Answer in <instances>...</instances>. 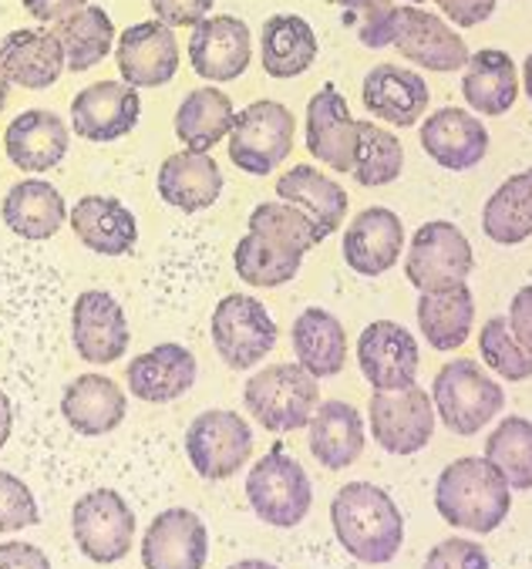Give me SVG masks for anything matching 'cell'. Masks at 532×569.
I'll list each match as a JSON object with an SVG mask.
<instances>
[{"mask_svg":"<svg viewBox=\"0 0 532 569\" xmlns=\"http://www.w3.org/2000/svg\"><path fill=\"white\" fill-rule=\"evenodd\" d=\"M331 526L338 542L368 566H384L401 552L404 516L394 499L371 482H348L331 502Z\"/></svg>","mask_w":532,"mask_h":569,"instance_id":"6da1fadb","label":"cell"},{"mask_svg":"<svg viewBox=\"0 0 532 569\" xmlns=\"http://www.w3.org/2000/svg\"><path fill=\"white\" fill-rule=\"evenodd\" d=\"M435 509L449 526L485 536L505 522L512 509V489L485 459L469 455V459H455L439 476Z\"/></svg>","mask_w":532,"mask_h":569,"instance_id":"7a4b0ae2","label":"cell"},{"mask_svg":"<svg viewBox=\"0 0 532 569\" xmlns=\"http://www.w3.org/2000/svg\"><path fill=\"white\" fill-rule=\"evenodd\" d=\"M250 415L277 435L307 428L317 405H321V391H317V378L297 361V365H270L257 371L243 388Z\"/></svg>","mask_w":532,"mask_h":569,"instance_id":"3957f363","label":"cell"},{"mask_svg":"<svg viewBox=\"0 0 532 569\" xmlns=\"http://www.w3.org/2000/svg\"><path fill=\"white\" fill-rule=\"evenodd\" d=\"M432 405L449 431L469 438V435H479L492 418L502 415L505 391L475 361L459 358V361H449L435 375Z\"/></svg>","mask_w":532,"mask_h":569,"instance_id":"277c9868","label":"cell"},{"mask_svg":"<svg viewBox=\"0 0 532 569\" xmlns=\"http://www.w3.org/2000/svg\"><path fill=\"white\" fill-rule=\"evenodd\" d=\"M247 499L260 522L273 529H293L313 506L310 476L283 445H273L247 476Z\"/></svg>","mask_w":532,"mask_h":569,"instance_id":"5b68a950","label":"cell"},{"mask_svg":"<svg viewBox=\"0 0 532 569\" xmlns=\"http://www.w3.org/2000/svg\"><path fill=\"white\" fill-rule=\"evenodd\" d=\"M293 111L273 98L247 104L230 129V159L247 176H270L293 149Z\"/></svg>","mask_w":532,"mask_h":569,"instance_id":"8992f818","label":"cell"},{"mask_svg":"<svg viewBox=\"0 0 532 569\" xmlns=\"http://www.w3.org/2000/svg\"><path fill=\"white\" fill-rule=\"evenodd\" d=\"M212 348L233 371L257 368L277 348V323L270 310L250 293H230L217 303L209 320Z\"/></svg>","mask_w":532,"mask_h":569,"instance_id":"52a82bcc","label":"cell"},{"mask_svg":"<svg viewBox=\"0 0 532 569\" xmlns=\"http://www.w3.org/2000/svg\"><path fill=\"white\" fill-rule=\"evenodd\" d=\"M472 267H475L472 243L465 240V233L455 222H445V219L424 222L414 233L408 260H404L408 283L418 293L452 290L469 280Z\"/></svg>","mask_w":532,"mask_h":569,"instance_id":"ba28073f","label":"cell"},{"mask_svg":"<svg viewBox=\"0 0 532 569\" xmlns=\"http://www.w3.org/2000/svg\"><path fill=\"white\" fill-rule=\"evenodd\" d=\"M185 455L205 482L233 479L253 455V431L237 411H202L185 431Z\"/></svg>","mask_w":532,"mask_h":569,"instance_id":"9c48e42d","label":"cell"},{"mask_svg":"<svg viewBox=\"0 0 532 569\" xmlns=\"http://www.w3.org/2000/svg\"><path fill=\"white\" fill-rule=\"evenodd\" d=\"M71 532L91 562H119L132 552L135 512L116 489H94L74 502Z\"/></svg>","mask_w":532,"mask_h":569,"instance_id":"30bf717a","label":"cell"},{"mask_svg":"<svg viewBox=\"0 0 532 569\" xmlns=\"http://www.w3.org/2000/svg\"><path fill=\"white\" fill-rule=\"evenodd\" d=\"M435 405L429 391L408 385L398 391H374L368 405V421L374 445L388 455H414L435 435Z\"/></svg>","mask_w":532,"mask_h":569,"instance_id":"8fae6325","label":"cell"},{"mask_svg":"<svg viewBox=\"0 0 532 569\" xmlns=\"http://www.w3.org/2000/svg\"><path fill=\"white\" fill-rule=\"evenodd\" d=\"M71 340L81 361L116 365L129 351V320L122 303L104 290H84L71 310Z\"/></svg>","mask_w":532,"mask_h":569,"instance_id":"7c38bea8","label":"cell"},{"mask_svg":"<svg viewBox=\"0 0 532 569\" xmlns=\"http://www.w3.org/2000/svg\"><path fill=\"white\" fill-rule=\"evenodd\" d=\"M142 116L139 88L129 81H94L71 101V129L88 142L126 139Z\"/></svg>","mask_w":532,"mask_h":569,"instance_id":"4fadbf2b","label":"cell"},{"mask_svg":"<svg viewBox=\"0 0 532 569\" xmlns=\"http://www.w3.org/2000/svg\"><path fill=\"white\" fill-rule=\"evenodd\" d=\"M253 58V38L247 21L233 14H209L192 28L189 38V61L192 71L212 84L237 81Z\"/></svg>","mask_w":532,"mask_h":569,"instance_id":"5bb4252c","label":"cell"},{"mask_svg":"<svg viewBox=\"0 0 532 569\" xmlns=\"http://www.w3.org/2000/svg\"><path fill=\"white\" fill-rule=\"evenodd\" d=\"M307 152L334 172H354L358 162V119L338 84H324L307 104Z\"/></svg>","mask_w":532,"mask_h":569,"instance_id":"9a60e30c","label":"cell"},{"mask_svg":"<svg viewBox=\"0 0 532 569\" xmlns=\"http://www.w3.org/2000/svg\"><path fill=\"white\" fill-rule=\"evenodd\" d=\"M418 340L394 320H374L358 337V365L374 391H398L414 385Z\"/></svg>","mask_w":532,"mask_h":569,"instance_id":"2e32d148","label":"cell"},{"mask_svg":"<svg viewBox=\"0 0 532 569\" xmlns=\"http://www.w3.org/2000/svg\"><path fill=\"white\" fill-rule=\"evenodd\" d=\"M394 48L401 51V58L429 71H459L469 61V44L462 41V34L442 14H429L418 4L398 8Z\"/></svg>","mask_w":532,"mask_h":569,"instance_id":"e0dca14e","label":"cell"},{"mask_svg":"<svg viewBox=\"0 0 532 569\" xmlns=\"http://www.w3.org/2000/svg\"><path fill=\"white\" fill-rule=\"evenodd\" d=\"M116 61L132 88H159L179 71V41L159 18L139 21L116 41Z\"/></svg>","mask_w":532,"mask_h":569,"instance_id":"ac0fdd59","label":"cell"},{"mask_svg":"<svg viewBox=\"0 0 532 569\" xmlns=\"http://www.w3.org/2000/svg\"><path fill=\"white\" fill-rule=\"evenodd\" d=\"M421 149L449 172L475 169L489 152V129L465 108H439L421 119Z\"/></svg>","mask_w":532,"mask_h":569,"instance_id":"d6986e66","label":"cell"},{"mask_svg":"<svg viewBox=\"0 0 532 569\" xmlns=\"http://www.w3.org/2000/svg\"><path fill=\"white\" fill-rule=\"evenodd\" d=\"M361 101L378 122H391L398 129H411L429 111L432 91L418 71L398 64H378L364 74Z\"/></svg>","mask_w":532,"mask_h":569,"instance_id":"ffe728a7","label":"cell"},{"mask_svg":"<svg viewBox=\"0 0 532 569\" xmlns=\"http://www.w3.org/2000/svg\"><path fill=\"white\" fill-rule=\"evenodd\" d=\"M209 532L192 509H165L152 519L142 539L145 569H202Z\"/></svg>","mask_w":532,"mask_h":569,"instance_id":"44dd1931","label":"cell"},{"mask_svg":"<svg viewBox=\"0 0 532 569\" xmlns=\"http://www.w3.org/2000/svg\"><path fill=\"white\" fill-rule=\"evenodd\" d=\"M81 247L98 257H126L139 243V222L132 209L112 196H84L68 212Z\"/></svg>","mask_w":532,"mask_h":569,"instance_id":"7402d4cb","label":"cell"},{"mask_svg":"<svg viewBox=\"0 0 532 569\" xmlns=\"http://www.w3.org/2000/svg\"><path fill=\"white\" fill-rule=\"evenodd\" d=\"M404 247V226L401 216L388 206H371L354 216V222L344 233V260L361 277H381L388 273Z\"/></svg>","mask_w":532,"mask_h":569,"instance_id":"603a6c76","label":"cell"},{"mask_svg":"<svg viewBox=\"0 0 532 569\" xmlns=\"http://www.w3.org/2000/svg\"><path fill=\"white\" fill-rule=\"evenodd\" d=\"M68 142H71L68 126L54 116V111H44V108L21 111L4 132L8 159L28 176L51 172L68 156Z\"/></svg>","mask_w":532,"mask_h":569,"instance_id":"cb8c5ba5","label":"cell"},{"mask_svg":"<svg viewBox=\"0 0 532 569\" xmlns=\"http://www.w3.org/2000/svg\"><path fill=\"white\" fill-rule=\"evenodd\" d=\"M159 199L179 212H202L223 192V172L209 152H175L162 162L155 176Z\"/></svg>","mask_w":532,"mask_h":569,"instance_id":"d4e9b609","label":"cell"},{"mask_svg":"<svg viewBox=\"0 0 532 569\" xmlns=\"http://www.w3.org/2000/svg\"><path fill=\"white\" fill-rule=\"evenodd\" d=\"M195 358L189 348L182 345H159L139 358H132V365L126 368L129 378V391L139 401L149 405H169L175 398H182L185 391H192L195 385Z\"/></svg>","mask_w":532,"mask_h":569,"instance_id":"484cf974","label":"cell"},{"mask_svg":"<svg viewBox=\"0 0 532 569\" xmlns=\"http://www.w3.org/2000/svg\"><path fill=\"white\" fill-rule=\"evenodd\" d=\"M126 411L129 398L109 375H81L64 388L61 398V415L84 438L116 431L126 421Z\"/></svg>","mask_w":532,"mask_h":569,"instance_id":"4316f807","label":"cell"},{"mask_svg":"<svg viewBox=\"0 0 532 569\" xmlns=\"http://www.w3.org/2000/svg\"><path fill=\"white\" fill-rule=\"evenodd\" d=\"M310 455L328 472H344L364 451V418L348 401L317 405L310 418Z\"/></svg>","mask_w":532,"mask_h":569,"instance_id":"83f0119b","label":"cell"},{"mask_svg":"<svg viewBox=\"0 0 532 569\" xmlns=\"http://www.w3.org/2000/svg\"><path fill=\"white\" fill-rule=\"evenodd\" d=\"M0 61L8 68L11 84H21L28 91H44L58 84L61 71H68L61 41L54 38V31H41V28L11 31L0 41Z\"/></svg>","mask_w":532,"mask_h":569,"instance_id":"f1b7e54d","label":"cell"},{"mask_svg":"<svg viewBox=\"0 0 532 569\" xmlns=\"http://www.w3.org/2000/svg\"><path fill=\"white\" fill-rule=\"evenodd\" d=\"M290 340H293L297 361L317 381L341 375L348 365V333H344V323L331 310H321V307L300 310V317L293 320Z\"/></svg>","mask_w":532,"mask_h":569,"instance_id":"f546056e","label":"cell"},{"mask_svg":"<svg viewBox=\"0 0 532 569\" xmlns=\"http://www.w3.org/2000/svg\"><path fill=\"white\" fill-rule=\"evenodd\" d=\"M462 94L472 111L479 116H505L519 98V68L515 61L499 48H482L469 54L465 74H462Z\"/></svg>","mask_w":532,"mask_h":569,"instance_id":"4dcf8cb0","label":"cell"},{"mask_svg":"<svg viewBox=\"0 0 532 569\" xmlns=\"http://www.w3.org/2000/svg\"><path fill=\"white\" fill-rule=\"evenodd\" d=\"M277 196L283 202L303 209L317 222V230L324 233V240L341 230V222L348 216L344 186L334 182L331 176H324L321 169H313V166H293L290 172H283L277 179Z\"/></svg>","mask_w":532,"mask_h":569,"instance_id":"1f68e13d","label":"cell"},{"mask_svg":"<svg viewBox=\"0 0 532 569\" xmlns=\"http://www.w3.org/2000/svg\"><path fill=\"white\" fill-rule=\"evenodd\" d=\"M68 219L64 196L44 179H24L4 196V222L21 240H51Z\"/></svg>","mask_w":532,"mask_h":569,"instance_id":"d6a6232c","label":"cell"},{"mask_svg":"<svg viewBox=\"0 0 532 569\" xmlns=\"http://www.w3.org/2000/svg\"><path fill=\"white\" fill-rule=\"evenodd\" d=\"M233 119H237V108H233L230 94H223L212 84L195 88L182 98V104L175 111V136L185 149L209 152L212 146L230 139Z\"/></svg>","mask_w":532,"mask_h":569,"instance_id":"836d02e7","label":"cell"},{"mask_svg":"<svg viewBox=\"0 0 532 569\" xmlns=\"http://www.w3.org/2000/svg\"><path fill=\"white\" fill-rule=\"evenodd\" d=\"M475 323V300L465 283L418 297V327L435 351L462 348Z\"/></svg>","mask_w":532,"mask_h":569,"instance_id":"e575fe53","label":"cell"},{"mask_svg":"<svg viewBox=\"0 0 532 569\" xmlns=\"http://www.w3.org/2000/svg\"><path fill=\"white\" fill-rule=\"evenodd\" d=\"M263 71L270 78H300L303 71L313 68L317 61V34L313 28L300 18V14H273L263 24Z\"/></svg>","mask_w":532,"mask_h":569,"instance_id":"d590c367","label":"cell"},{"mask_svg":"<svg viewBox=\"0 0 532 569\" xmlns=\"http://www.w3.org/2000/svg\"><path fill=\"white\" fill-rule=\"evenodd\" d=\"M482 233L499 247H519L532 237V169L509 176L482 209Z\"/></svg>","mask_w":532,"mask_h":569,"instance_id":"8d00e7d4","label":"cell"},{"mask_svg":"<svg viewBox=\"0 0 532 569\" xmlns=\"http://www.w3.org/2000/svg\"><path fill=\"white\" fill-rule=\"evenodd\" d=\"M54 38L61 41L64 51V68L68 71H88L98 61L109 58V51L116 48V24L94 4H84L81 11H74L71 18L54 24Z\"/></svg>","mask_w":532,"mask_h":569,"instance_id":"74e56055","label":"cell"},{"mask_svg":"<svg viewBox=\"0 0 532 569\" xmlns=\"http://www.w3.org/2000/svg\"><path fill=\"white\" fill-rule=\"evenodd\" d=\"M482 459L505 479L509 489L529 492L532 489V421L519 415L502 418L485 441Z\"/></svg>","mask_w":532,"mask_h":569,"instance_id":"f35d334b","label":"cell"},{"mask_svg":"<svg viewBox=\"0 0 532 569\" xmlns=\"http://www.w3.org/2000/svg\"><path fill=\"white\" fill-rule=\"evenodd\" d=\"M250 233L263 237L267 243L290 250V253H307L317 243H324V233L317 230V222L290 206V202H263L250 212Z\"/></svg>","mask_w":532,"mask_h":569,"instance_id":"ab89813d","label":"cell"},{"mask_svg":"<svg viewBox=\"0 0 532 569\" xmlns=\"http://www.w3.org/2000/svg\"><path fill=\"white\" fill-rule=\"evenodd\" d=\"M233 267H237L240 280L250 283V287H283V283H290V280L300 273L303 253L280 250V247L267 243L263 237L247 233V237L237 243Z\"/></svg>","mask_w":532,"mask_h":569,"instance_id":"60d3db41","label":"cell"},{"mask_svg":"<svg viewBox=\"0 0 532 569\" xmlns=\"http://www.w3.org/2000/svg\"><path fill=\"white\" fill-rule=\"evenodd\" d=\"M404 169V149L394 132L374 126V122H358V162H354V179L361 186H388L401 176Z\"/></svg>","mask_w":532,"mask_h":569,"instance_id":"b9f144b4","label":"cell"},{"mask_svg":"<svg viewBox=\"0 0 532 569\" xmlns=\"http://www.w3.org/2000/svg\"><path fill=\"white\" fill-rule=\"evenodd\" d=\"M479 355L505 381H529L532 378V355L515 340L505 317H492V320L482 323Z\"/></svg>","mask_w":532,"mask_h":569,"instance_id":"7bdbcfd3","label":"cell"},{"mask_svg":"<svg viewBox=\"0 0 532 569\" xmlns=\"http://www.w3.org/2000/svg\"><path fill=\"white\" fill-rule=\"evenodd\" d=\"M344 11V28L358 34L364 48H388L398 34V4L394 0H331Z\"/></svg>","mask_w":532,"mask_h":569,"instance_id":"ee69618b","label":"cell"},{"mask_svg":"<svg viewBox=\"0 0 532 569\" xmlns=\"http://www.w3.org/2000/svg\"><path fill=\"white\" fill-rule=\"evenodd\" d=\"M41 509L34 492L24 486V479L0 472V532H21L38 526Z\"/></svg>","mask_w":532,"mask_h":569,"instance_id":"f6af8a7d","label":"cell"},{"mask_svg":"<svg viewBox=\"0 0 532 569\" xmlns=\"http://www.w3.org/2000/svg\"><path fill=\"white\" fill-rule=\"evenodd\" d=\"M421 569H489V552L475 539H445L429 556Z\"/></svg>","mask_w":532,"mask_h":569,"instance_id":"bcb514c9","label":"cell"},{"mask_svg":"<svg viewBox=\"0 0 532 569\" xmlns=\"http://www.w3.org/2000/svg\"><path fill=\"white\" fill-rule=\"evenodd\" d=\"M149 4L169 28H195L212 11V0H149Z\"/></svg>","mask_w":532,"mask_h":569,"instance_id":"7dc6e473","label":"cell"},{"mask_svg":"<svg viewBox=\"0 0 532 569\" xmlns=\"http://www.w3.org/2000/svg\"><path fill=\"white\" fill-rule=\"evenodd\" d=\"M435 4L455 28H475L495 14L499 0H435Z\"/></svg>","mask_w":532,"mask_h":569,"instance_id":"c3c4849f","label":"cell"},{"mask_svg":"<svg viewBox=\"0 0 532 569\" xmlns=\"http://www.w3.org/2000/svg\"><path fill=\"white\" fill-rule=\"evenodd\" d=\"M505 320H509V327H512V333H515L519 345L532 355V283L522 287V290H515Z\"/></svg>","mask_w":532,"mask_h":569,"instance_id":"681fc988","label":"cell"},{"mask_svg":"<svg viewBox=\"0 0 532 569\" xmlns=\"http://www.w3.org/2000/svg\"><path fill=\"white\" fill-rule=\"evenodd\" d=\"M0 569H51V559L38 546L14 539L0 546Z\"/></svg>","mask_w":532,"mask_h":569,"instance_id":"f907efd6","label":"cell"},{"mask_svg":"<svg viewBox=\"0 0 532 569\" xmlns=\"http://www.w3.org/2000/svg\"><path fill=\"white\" fill-rule=\"evenodd\" d=\"M24 11L41 21V24H58L64 18H71L74 11H81L88 0H21Z\"/></svg>","mask_w":532,"mask_h":569,"instance_id":"816d5d0a","label":"cell"},{"mask_svg":"<svg viewBox=\"0 0 532 569\" xmlns=\"http://www.w3.org/2000/svg\"><path fill=\"white\" fill-rule=\"evenodd\" d=\"M11 428H14V411H11V398L0 391V448L8 445L11 438Z\"/></svg>","mask_w":532,"mask_h":569,"instance_id":"f5cc1de1","label":"cell"},{"mask_svg":"<svg viewBox=\"0 0 532 569\" xmlns=\"http://www.w3.org/2000/svg\"><path fill=\"white\" fill-rule=\"evenodd\" d=\"M8 98H11V78H8V68L0 61V111L8 108Z\"/></svg>","mask_w":532,"mask_h":569,"instance_id":"db71d44e","label":"cell"},{"mask_svg":"<svg viewBox=\"0 0 532 569\" xmlns=\"http://www.w3.org/2000/svg\"><path fill=\"white\" fill-rule=\"evenodd\" d=\"M230 569H277V566L267 562V559H240V562H233Z\"/></svg>","mask_w":532,"mask_h":569,"instance_id":"11a10c76","label":"cell"},{"mask_svg":"<svg viewBox=\"0 0 532 569\" xmlns=\"http://www.w3.org/2000/svg\"><path fill=\"white\" fill-rule=\"evenodd\" d=\"M522 84H525V94H529V101H532V54H529L525 64H522Z\"/></svg>","mask_w":532,"mask_h":569,"instance_id":"9f6ffc18","label":"cell"},{"mask_svg":"<svg viewBox=\"0 0 532 569\" xmlns=\"http://www.w3.org/2000/svg\"><path fill=\"white\" fill-rule=\"evenodd\" d=\"M404 4H418L421 8V4H429V0H404Z\"/></svg>","mask_w":532,"mask_h":569,"instance_id":"6f0895ef","label":"cell"}]
</instances>
